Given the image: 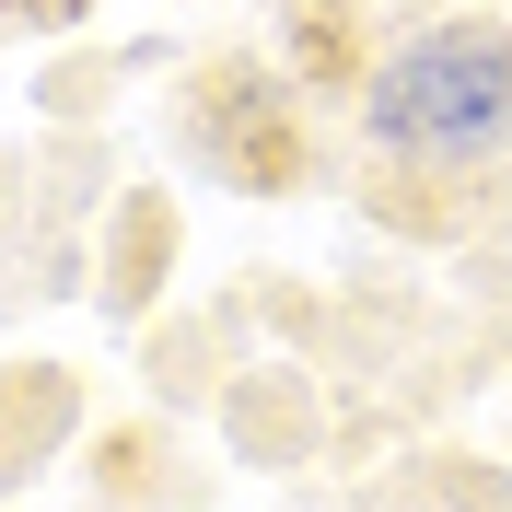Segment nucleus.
I'll use <instances>...</instances> for the list:
<instances>
[{"label":"nucleus","instance_id":"7ed1b4c3","mask_svg":"<svg viewBox=\"0 0 512 512\" xmlns=\"http://www.w3.org/2000/svg\"><path fill=\"white\" fill-rule=\"evenodd\" d=\"M222 443L245 454V466H303V454L326 443V408H315V373H291V361H245V373H222Z\"/></svg>","mask_w":512,"mask_h":512},{"label":"nucleus","instance_id":"f03ea898","mask_svg":"<svg viewBox=\"0 0 512 512\" xmlns=\"http://www.w3.org/2000/svg\"><path fill=\"white\" fill-rule=\"evenodd\" d=\"M187 128V152L233 187H291L303 175V117H291V82H268L256 59H210L198 70V94L175 105Z\"/></svg>","mask_w":512,"mask_h":512},{"label":"nucleus","instance_id":"39448f33","mask_svg":"<svg viewBox=\"0 0 512 512\" xmlns=\"http://www.w3.org/2000/svg\"><path fill=\"white\" fill-rule=\"evenodd\" d=\"M70 419H82V396H70L47 361H12V373H0V489H24L35 466H59Z\"/></svg>","mask_w":512,"mask_h":512},{"label":"nucleus","instance_id":"f257e3e1","mask_svg":"<svg viewBox=\"0 0 512 512\" xmlns=\"http://www.w3.org/2000/svg\"><path fill=\"white\" fill-rule=\"evenodd\" d=\"M350 140L408 222L431 210V187L454 198L443 222H466V198H512V12L443 0L373 35L350 59Z\"/></svg>","mask_w":512,"mask_h":512},{"label":"nucleus","instance_id":"20e7f679","mask_svg":"<svg viewBox=\"0 0 512 512\" xmlns=\"http://www.w3.org/2000/svg\"><path fill=\"white\" fill-rule=\"evenodd\" d=\"M163 268H175V198H163V187H128L117 210L94 222V280H105L117 315H152Z\"/></svg>","mask_w":512,"mask_h":512},{"label":"nucleus","instance_id":"423d86ee","mask_svg":"<svg viewBox=\"0 0 512 512\" xmlns=\"http://www.w3.org/2000/svg\"><path fill=\"white\" fill-rule=\"evenodd\" d=\"M70 0H0V24H59Z\"/></svg>","mask_w":512,"mask_h":512}]
</instances>
